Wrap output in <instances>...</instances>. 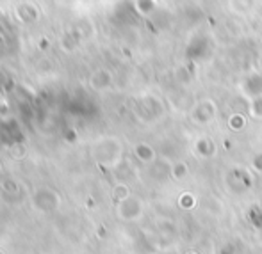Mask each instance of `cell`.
<instances>
[{"label":"cell","instance_id":"277c9868","mask_svg":"<svg viewBox=\"0 0 262 254\" xmlns=\"http://www.w3.org/2000/svg\"><path fill=\"white\" fill-rule=\"evenodd\" d=\"M180 205H182V208H193V206H194V197L191 196L189 192H184L182 199H180Z\"/></svg>","mask_w":262,"mask_h":254},{"label":"cell","instance_id":"8992f818","mask_svg":"<svg viewBox=\"0 0 262 254\" xmlns=\"http://www.w3.org/2000/svg\"><path fill=\"white\" fill-rule=\"evenodd\" d=\"M230 126L234 128H243V116H239V114H235L234 117H230Z\"/></svg>","mask_w":262,"mask_h":254},{"label":"cell","instance_id":"7a4b0ae2","mask_svg":"<svg viewBox=\"0 0 262 254\" xmlns=\"http://www.w3.org/2000/svg\"><path fill=\"white\" fill-rule=\"evenodd\" d=\"M187 172H189V169H187V165L184 162H179V164L173 165V176L177 180H184L187 176Z\"/></svg>","mask_w":262,"mask_h":254},{"label":"cell","instance_id":"52a82bcc","mask_svg":"<svg viewBox=\"0 0 262 254\" xmlns=\"http://www.w3.org/2000/svg\"><path fill=\"white\" fill-rule=\"evenodd\" d=\"M253 165H255V169H259V171H262V153L257 155L255 160H253Z\"/></svg>","mask_w":262,"mask_h":254},{"label":"cell","instance_id":"5b68a950","mask_svg":"<svg viewBox=\"0 0 262 254\" xmlns=\"http://www.w3.org/2000/svg\"><path fill=\"white\" fill-rule=\"evenodd\" d=\"M198 151L202 155H209L212 151V146L207 142V139H200V141H198Z\"/></svg>","mask_w":262,"mask_h":254},{"label":"cell","instance_id":"6da1fadb","mask_svg":"<svg viewBox=\"0 0 262 254\" xmlns=\"http://www.w3.org/2000/svg\"><path fill=\"white\" fill-rule=\"evenodd\" d=\"M196 112H202L204 116H202L200 123H207V121H210L214 117V114H216V107H214L212 101H204L198 105Z\"/></svg>","mask_w":262,"mask_h":254},{"label":"cell","instance_id":"3957f363","mask_svg":"<svg viewBox=\"0 0 262 254\" xmlns=\"http://www.w3.org/2000/svg\"><path fill=\"white\" fill-rule=\"evenodd\" d=\"M138 155L143 158V160H150V158L154 157V151H152V148H150V146L141 144V146H138Z\"/></svg>","mask_w":262,"mask_h":254}]
</instances>
